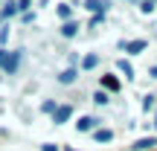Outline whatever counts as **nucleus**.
I'll return each mask as SVG.
<instances>
[{"label": "nucleus", "mask_w": 157, "mask_h": 151, "mask_svg": "<svg viewBox=\"0 0 157 151\" xmlns=\"http://www.w3.org/2000/svg\"><path fill=\"white\" fill-rule=\"evenodd\" d=\"M70 116H73V108H70V105H58L56 113H52V122H56V125H64Z\"/></svg>", "instance_id": "obj_2"}, {"label": "nucleus", "mask_w": 157, "mask_h": 151, "mask_svg": "<svg viewBox=\"0 0 157 151\" xmlns=\"http://www.w3.org/2000/svg\"><path fill=\"white\" fill-rule=\"evenodd\" d=\"M21 21H23V23H32L35 15H32V12H21Z\"/></svg>", "instance_id": "obj_23"}, {"label": "nucleus", "mask_w": 157, "mask_h": 151, "mask_svg": "<svg viewBox=\"0 0 157 151\" xmlns=\"http://www.w3.org/2000/svg\"><path fill=\"white\" fill-rule=\"evenodd\" d=\"M96 125H99V119H96V116H82L76 122V128L82 131V134H90V131H96Z\"/></svg>", "instance_id": "obj_4"}, {"label": "nucleus", "mask_w": 157, "mask_h": 151, "mask_svg": "<svg viewBox=\"0 0 157 151\" xmlns=\"http://www.w3.org/2000/svg\"><path fill=\"white\" fill-rule=\"evenodd\" d=\"M117 70L125 78H134V67H131V61H125V58H119V61H117Z\"/></svg>", "instance_id": "obj_13"}, {"label": "nucleus", "mask_w": 157, "mask_h": 151, "mask_svg": "<svg viewBox=\"0 0 157 151\" xmlns=\"http://www.w3.org/2000/svg\"><path fill=\"white\" fill-rule=\"evenodd\" d=\"M93 137H96V142H111L113 140V131L111 128H99V131H93Z\"/></svg>", "instance_id": "obj_14"}, {"label": "nucleus", "mask_w": 157, "mask_h": 151, "mask_svg": "<svg viewBox=\"0 0 157 151\" xmlns=\"http://www.w3.org/2000/svg\"><path fill=\"white\" fill-rule=\"evenodd\" d=\"M154 128H157V116H154Z\"/></svg>", "instance_id": "obj_25"}, {"label": "nucleus", "mask_w": 157, "mask_h": 151, "mask_svg": "<svg viewBox=\"0 0 157 151\" xmlns=\"http://www.w3.org/2000/svg\"><path fill=\"white\" fill-rule=\"evenodd\" d=\"M99 23H105V15H93L90 17V26H99Z\"/></svg>", "instance_id": "obj_21"}, {"label": "nucleus", "mask_w": 157, "mask_h": 151, "mask_svg": "<svg viewBox=\"0 0 157 151\" xmlns=\"http://www.w3.org/2000/svg\"><path fill=\"white\" fill-rule=\"evenodd\" d=\"M29 6H32V0H17V9L21 12H29Z\"/></svg>", "instance_id": "obj_22"}, {"label": "nucleus", "mask_w": 157, "mask_h": 151, "mask_svg": "<svg viewBox=\"0 0 157 151\" xmlns=\"http://www.w3.org/2000/svg\"><path fill=\"white\" fill-rule=\"evenodd\" d=\"M154 99H157V96H151V93H148L146 99H143V111H146V113H148V111H154V108H157V102H154Z\"/></svg>", "instance_id": "obj_17"}, {"label": "nucleus", "mask_w": 157, "mask_h": 151, "mask_svg": "<svg viewBox=\"0 0 157 151\" xmlns=\"http://www.w3.org/2000/svg\"><path fill=\"white\" fill-rule=\"evenodd\" d=\"M17 12H21V9H17V3H12V0H9V3H3V9H0V17L9 21V17H15Z\"/></svg>", "instance_id": "obj_11"}, {"label": "nucleus", "mask_w": 157, "mask_h": 151, "mask_svg": "<svg viewBox=\"0 0 157 151\" xmlns=\"http://www.w3.org/2000/svg\"><path fill=\"white\" fill-rule=\"evenodd\" d=\"M154 9H157V0H140V12L143 15H151Z\"/></svg>", "instance_id": "obj_16"}, {"label": "nucleus", "mask_w": 157, "mask_h": 151, "mask_svg": "<svg viewBox=\"0 0 157 151\" xmlns=\"http://www.w3.org/2000/svg\"><path fill=\"white\" fill-rule=\"evenodd\" d=\"M119 47H122L125 52H131V55H137V52H143V50H146L148 44H146V41H122Z\"/></svg>", "instance_id": "obj_5"}, {"label": "nucleus", "mask_w": 157, "mask_h": 151, "mask_svg": "<svg viewBox=\"0 0 157 151\" xmlns=\"http://www.w3.org/2000/svg\"><path fill=\"white\" fill-rule=\"evenodd\" d=\"M41 151H58V145H52V142H44V145H41Z\"/></svg>", "instance_id": "obj_24"}, {"label": "nucleus", "mask_w": 157, "mask_h": 151, "mask_svg": "<svg viewBox=\"0 0 157 151\" xmlns=\"http://www.w3.org/2000/svg\"><path fill=\"white\" fill-rule=\"evenodd\" d=\"M76 78H78V70H76V67H67L61 76H58V81H61V84H73Z\"/></svg>", "instance_id": "obj_9"}, {"label": "nucleus", "mask_w": 157, "mask_h": 151, "mask_svg": "<svg viewBox=\"0 0 157 151\" xmlns=\"http://www.w3.org/2000/svg\"><path fill=\"white\" fill-rule=\"evenodd\" d=\"M76 32H78V23L76 21H67L61 26V38H76Z\"/></svg>", "instance_id": "obj_12"}, {"label": "nucleus", "mask_w": 157, "mask_h": 151, "mask_svg": "<svg viewBox=\"0 0 157 151\" xmlns=\"http://www.w3.org/2000/svg\"><path fill=\"white\" fill-rule=\"evenodd\" d=\"M96 67H99V55H96V52H90V55L82 58V70H96Z\"/></svg>", "instance_id": "obj_10"}, {"label": "nucleus", "mask_w": 157, "mask_h": 151, "mask_svg": "<svg viewBox=\"0 0 157 151\" xmlns=\"http://www.w3.org/2000/svg\"><path fill=\"white\" fill-rule=\"evenodd\" d=\"M154 145H157V137H143V140H137L131 148H134V151H151Z\"/></svg>", "instance_id": "obj_6"}, {"label": "nucleus", "mask_w": 157, "mask_h": 151, "mask_svg": "<svg viewBox=\"0 0 157 151\" xmlns=\"http://www.w3.org/2000/svg\"><path fill=\"white\" fill-rule=\"evenodd\" d=\"M9 41V26H0V44H6Z\"/></svg>", "instance_id": "obj_20"}, {"label": "nucleus", "mask_w": 157, "mask_h": 151, "mask_svg": "<svg viewBox=\"0 0 157 151\" xmlns=\"http://www.w3.org/2000/svg\"><path fill=\"white\" fill-rule=\"evenodd\" d=\"M56 15L61 17L64 23H67V21H73V6H70V3H58V6H56Z\"/></svg>", "instance_id": "obj_8"}, {"label": "nucleus", "mask_w": 157, "mask_h": 151, "mask_svg": "<svg viewBox=\"0 0 157 151\" xmlns=\"http://www.w3.org/2000/svg\"><path fill=\"white\" fill-rule=\"evenodd\" d=\"M93 102H96V105H99V108H102V105H108V102H111V96H108V93H105V90H102V87H99V90H96V93H93Z\"/></svg>", "instance_id": "obj_15"}, {"label": "nucleus", "mask_w": 157, "mask_h": 151, "mask_svg": "<svg viewBox=\"0 0 157 151\" xmlns=\"http://www.w3.org/2000/svg\"><path fill=\"white\" fill-rule=\"evenodd\" d=\"M56 108H58L56 102H52V99H47L44 105H41V111H44V113H56Z\"/></svg>", "instance_id": "obj_18"}, {"label": "nucleus", "mask_w": 157, "mask_h": 151, "mask_svg": "<svg viewBox=\"0 0 157 151\" xmlns=\"http://www.w3.org/2000/svg\"><path fill=\"white\" fill-rule=\"evenodd\" d=\"M67 151H76V148H67Z\"/></svg>", "instance_id": "obj_26"}, {"label": "nucleus", "mask_w": 157, "mask_h": 151, "mask_svg": "<svg viewBox=\"0 0 157 151\" xmlns=\"http://www.w3.org/2000/svg\"><path fill=\"white\" fill-rule=\"evenodd\" d=\"M17 67H21V52H9V61H6V73H9V76H15L17 73Z\"/></svg>", "instance_id": "obj_7"}, {"label": "nucleus", "mask_w": 157, "mask_h": 151, "mask_svg": "<svg viewBox=\"0 0 157 151\" xmlns=\"http://www.w3.org/2000/svg\"><path fill=\"white\" fill-rule=\"evenodd\" d=\"M6 61H9V52H6V50H3V47H0V70H3V67H6Z\"/></svg>", "instance_id": "obj_19"}, {"label": "nucleus", "mask_w": 157, "mask_h": 151, "mask_svg": "<svg viewBox=\"0 0 157 151\" xmlns=\"http://www.w3.org/2000/svg\"><path fill=\"white\" fill-rule=\"evenodd\" d=\"M84 9L93 12V15H105L111 9V0H84Z\"/></svg>", "instance_id": "obj_1"}, {"label": "nucleus", "mask_w": 157, "mask_h": 151, "mask_svg": "<svg viewBox=\"0 0 157 151\" xmlns=\"http://www.w3.org/2000/svg\"><path fill=\"white\" fill-rule=\"evenodd\" d=\"M99 84H102L105 93H117L119 90V78L117 76H99Z\"/></svg>", "instance_id": "obj_3"}]
</instances>
